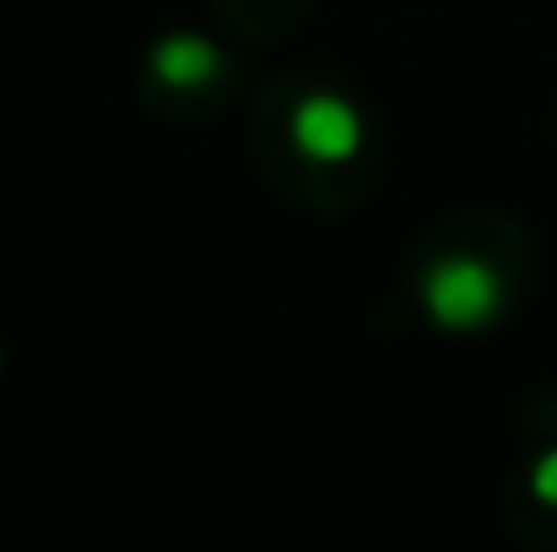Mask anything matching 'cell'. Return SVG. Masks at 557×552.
Masks as SVG:
<instances>
[{"label":"cell","mask_w":557,"mask_h":552,"mask_svg":"<svg viewBox=\"0 0 557 552\" xmlns=\"http://www.w3.org/2000/svg\"><path fill=\"white\" fill-rule=\"evenodd\" d=\"M422 304H428V315H433L438 326L471 331V326H482V320L498 315L504 282H498V271L482 266V260H466V255H460V260H438V266L428 271V282H422Z\"/></svg>","instance_id":"obj_1"},{"label":"cell","mask_w":557,"mask_h":552,"mask_svg":"<svg viewBox=\"0 0 557 552\" xmlns=\"http://www.w3.org/2000/svg\"><path fill=\"white\" fill-rule=\"evenodd\" d=\"M293 142H298V152L314 158V163H342V158L358 152L363 120H358L352 103L320 93V98H304V103H298V114H293Z\"/></svg>","instance_id":"obj_2"},{"label":"cell","mask_w":557,"mask_h":552,"mask_svg":"<svg viewBox=\"0 0 557 552\" xmlns=\"http://www.w3.org/2000/svg\"><path fill=\"white\" fill-rule=\"evenodd\" d=\"M152 65L169 87H206L216 76V49L206 38H195V33H174V38L158 44Z\"/></svg>","instance_id":"obj_3"},{"label":"cell","mask_w":557,"mask_h":552,"mask_svg":"<svg viewBox=\"0 0 557 552\" xmlns=\"http://www.w3.org/2000/svg\"><path fill=\"white\" fill-rule=\"evenodd\" d=\"M531 488H536V499H542V504H553V510H557V450H547V455L536 461Z\"/></svg>","instance_id":"obj_4"}]
</instances>
